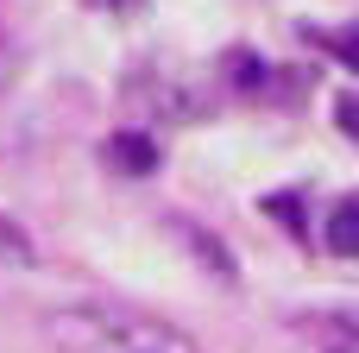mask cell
Wrapping results in <instances>:
<instances>
[{
	"mask_svg": "<svg viewBox=\"0 0 359 353\" xmlns=\"http://www.w3.org/2000/svg\"><path fill=\"white\" fill-rule=\"evenodd\" d=\"M50 341L63 353H196L189 335H177L170 322H151V316H133V309H57L50 322Z\"/></svg>",
	"mask_w": 359,
	"mask_h": 353,
	"instance_id": "1",
	"label": "cell"
},
{
	"mask_svg": "<svg viewBox=\"0 0 359 353\" xmlns=\"http://www.w3.org/2000/svg\"><path fill=\"white\" fill-rule=\"evenodd\" d=\"M107 164L126 171V177H151V171H158V145H151L145 133H114V139H107Z\"/></svg>",
	"mask_w": 359,
	"mask_h": 353,
	"instance_id": "2",
	"label": "cell"
},
{
	"mask_svg": "<svg viewBox=\"0 0 359 353\" xmlns=\"http://www.w3.org/2000/svg\"><path fill=\"white\" fill-rule=\"evenodd\" d=\"M170 227H177V240L196 253V265H202V272H215L221 284H233V253H227L215 234H202V227H189V221H170Z\"/></svg>",
	"mask_w": 359,
	"mask_h": 353,
	"instance_id": "3",
	"label": "cell"
},
{
	"mask_svg": "<svg viewBox=\"0 0 359 353\" xmlns=\"http://www.w3.org/2000/svg\"><path fill=\"white\" fill-rule=\"evenodd\" d=\"M328 246H334L341 259H359V196L334 202V215H328Z\"/></svg>",
	"mask_w": 359,
	"mask_h": 353,
	"instance_id": "4",
	"label": "cell"
},
{
	"mask_svg": "<svg viewBox=\"0 0 359 353\" xmlns=\"http://www.w3.org/2000/svg\"><path fill=\"white\" fill-rule=\"evenodd\" d=\"M0 265H13V272H32L38 265V246H32V234L13 215H0Z\"/></svg>",
	"mask_w": 359,
	"mask_h": 353,
	"instance_id": "5",
	"label": "cell"
},
{
	"mask_svg": "<svg viewBox=\"0 0 359 353\" xmlns=\"http://www.w3.org/2000/svg\"><path fill=\"white\" fill-rule=\"evenodd\" d=\"M227 76H233V88H246V95H252V88H265L271 63H265V57H252V51H233V57H227Z\"/></svg>",
	"mask_w": 359,
	"mask_h": 353,
	"instance_id": "6",
	"label": "cell"
},
{
	"mask_svg": "<svg viewBox=\"0 0 359 353\" xmlns=\"http://www.w3.org/2000/svg\"><path fill=\"white\" fill-rule=\"evenodd\" d=\"M334 120H341L347 139H359V95H341V101H334Z\"/></svg>",
	"mask_w": 359,
	"mask_h": 353,
	"instance_id": "7",
	"label": "cell"
},
{
	"mask_svg": "<svg viewBox=\"0 0 359 353\" xmlns=\"http://www.w3.org/2000/svg\"><path fill=\"white\" fill-rule=\"evenodd\" d=\"M334 51H341V63H347V69H359V25H347V32L334 38Z\"/></svg>",
	"mask_w": 359,
	"mask_h": 353,
	"instance_id": "8",
	"label": "cell"
}]
</instances>
